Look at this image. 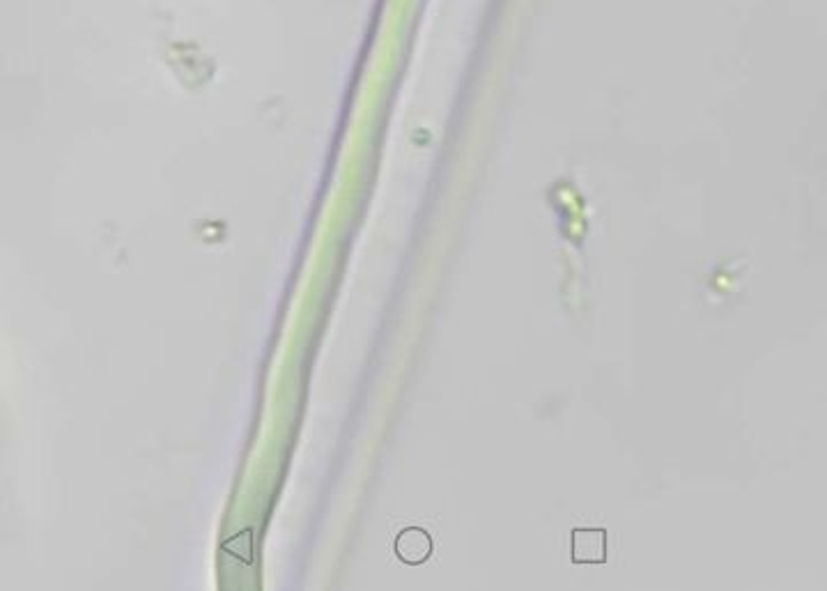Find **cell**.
<instances>
[{
	"mask_svg": "<svg viewBox=\"0 0 827 591\" xmlns=\"http://www.w3.org/2000/svg\"><path fill=\"white\" fill-rule=\"evenodd\" d=\"M393 550H396V557L407 566H421L428 562L435 552V543H432V536L421 527H407L396 536V543H393Z\"/></svg>",
	"mask_w": 827,
	"mask_h": 591,
	"instance_id": "2",
	"label": "cell"
},
{
	"mask_svg": "<svg viewBox=\"0 0 827 591\" xmlns=\"http://www.w3.org/2000/svg\"><path fill=\"white\" fill-rule=\"evenodd\" d=\"M573 564H605L607 562V529L575 527L573 546H570Z\"/></svg>",
	"mask_w": 827,
	"mask_h": 591,
	"instance_id": "1",
	"label": "cell"
}]
</instances>
